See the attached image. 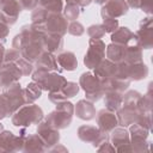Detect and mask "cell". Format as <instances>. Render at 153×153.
I'll return each mask as SVG.
<instances>
[{
    "label": "cell",
    "instance_id": "cell-1",
    "mask_svg": "<svg viewBox=\"0 0 153 153\" xmlns=\"http://www.w3.org/2000/svg\"><path fill=\"white\" fill-rule=\"evenodd\" d=\"M25 104L23 90L18 82L6 87V91L0 94V120L13 115L20 106Z\"/></svg>",
    "mask_w": 153,
    "mask_h": 153
},
{
    "label": "cell",
    "instance_id": "cell-2",
    "mask_svg": "<svg viewBox=\"0 0 153 153\" xmlns=\"http://www.w3.org/2000/svg\"><path fill=\"white\" fill-rule=\"evenodd\" d=\"M73 114H74V105L71 102L63 100L56 103V109L47 116L45 122L57 130L63 129L71 124Z\"/></svg>",
    "mask_w": 153,
    "mask_h": 153
},
{
    "label": "cell",
    "instance_id": "cell-3",
    "mask_svg": "<svg viewBox=\"0 0 153 153\" xmlns=\"http://www.w3.org/2000/svg\"><path fill=\"white\" fill-rule=\"evenodd\" d=\"M32 81L37 82L42 90L49 92H56L61 90L63 85L67 82V80L61 74L43 68H37L32 73Z\"/></svg>",
    "mask_w": 153,
    "mask_h": 153
},
{
    "label": "cell",
    "instance_id": "cell-4",
    "mask_svg": "<svg viewBox=\"0 0 153 153\" xmlns=\"http://www.w3.org/2000/svg\"><path fill=\"white\" fill-rule=\"evenodd\" d=\"M43 118L42 109L36 104H29L20 106L12 116V124L16 127H30L31 124H38Z\"/></svg>",
    "mask_w": 153,
    "mask_h": 153
},
{
    "label": "cell",
    "instance_id": "cell-5",
    "mask_svg": "<svg viewBox=\"0 0 153 153\" xmlns=\"http://www.w3.org/2000/svg\"><path fill=\"white\" fill-rule=\"evenodd\" d=\"M79 85L85 91L86 99H88L91 102H97L98 99H100L102 96H104L105 91H104L102 80L98 76H96L94 74H92L91 72L81 74Z\"/></svg>",
    "mask_w": 153,
    "mask_h": 153
},
{
    "label": "cell",
    "instance_id": "cell-6",
    "mask_svg": "<svg viewBox=\"0 0 153 153\" xmlns=\"http://www.w3.org/2000/svg\"><path fill=\"white\" fill-rule=\"evenodd\" d=\"M67 22L68 20L63 16H61L60 12H49L48 11L43 25L36 30L44 32V33H55V35L63 36L67 32V27H68Z\"/></svg>",
    "mask_w": 153,
    "mask_h": 153
},
{
    "label": "cell",
    "instance_id": "cell-7",
    "mask_svg": "<svg viewBox=\"0 0 153 153\" xmlns=\"http://www.w3.org/2000/svg\"><path fill=\"white\" fill-rule=\"evenodd\" d=\"M105 56V43L102 39L91 38L88 42V49L84 57V63L87 68H96Z\"/></svg>",
    "mask_w": 153,
    "mask_h": 153
},
{
    "label": "cell",
    "instance_id": "cell-8",
    "mask_svg": "<svg viewBox=\"0 0 153 153\" xmlns=\"http://www.w3.org/2000/svg\"><path fill=\"white\" fill-rule=\"evenodd\" d=\"M23 76V72L19 68L17 61L2 63L0 67V87H8L17 82Z\"/></svg>",
    "mask_w": 153,
    "mask_h": 153
},
{
    "label": "cell",
    "instance_id": "cell-9",
    "mask_svg": "<svg viewBox=\"0 0 153 153\" xmlns=\"http://www.w3.org/2000/svg\"><path fill=\"white\" fill-rule=\"evenodd\" d=\"M78 136L85 142H91L94 147L106 140V134L94 126H81L78 129Z\"/></svg>",
    "mask_w": 153,
    "mask_h": 153
},
{
    "label": "cell",
    "instance_id": "cell-10",
    "mask_svg": "<svg viewBox=\"0 0 153 153\" xmlns=\"http://www.w3.org/2000/svg\"><path fill=\"white\" fill-rule=\"evenodd\" d=\"M139 44L142 49H151L153 45V27L152 18L147 17L140 22V29L135 32Z\"/></svg>",
    "mask_w": 153,
    "mask_h": 153
},
{
    "label": "cell",
    "instance_id": "cell-11",
    "mask_svg": "<svg viewBox=\"0 0 153 153\" xmlns=\"http://www.w3.org/2000/svg\"><path fill=\"white\" fill-rule=\"evenodd\" d=\"M25 135L16 136L12 131L2 130L0 133V152L1 151H22L24 146Z\"/></svg>",
    "mask_w": 153,
    "mask_h": 153
},
{
    "label": "cell",
    "instance_id": "cell-12",
    "mask_svg": "<svg viewBox=\"0 0 153 153\" xmlns=\"http://www.w3.org/2000/svg\"><path fill=\"white\" fill-rule=\"evenodd\" d=\"M128 10H129V6L126 2V0H109L103 5L100 14L102 17L118 18L126 14Z\"/></svg>",
    "mask_w": 153,
    "mask_h": 153
},
{
    "label": "cell",
    "instance_id": "cell-13",
    "mask_svg": "<svg viewBox=\"0 0 153 153\" xmlns=\"http://www.w3.org/2000/svg\"><path fill=\"white\" fill-rule=\"evenodd\" d=\"M22 11V7L18 0H1L0 1V14L2 18L12 25L17 22V18Z\"/></svg>",
    "mask_w": 153,
    "mask_h": 153
},
{
    "label": "cell",
    "instance_id": "cell-14",
    "mask_svg": "<svg viewBox=\"0 0 153 153\" xmlns=\"http://www.w3.org/2000/svg\"><path fill=\"white\" fill-rule=\"evenodd\" d=\"M111 145H114L115 149L118 152L131 151L130 147V136L129 133L124 128H114L110 135Z\"/></svg>",
    "mask_w": 153,
    "mask_h": 153
},
{
    "label": "cell",
    "instance_id": "cell-15",
    "mask_svg": "<svg viewBox=\"0 0 153 153\" xmlns=\"http://www.w3.org/2000/svg\"><path fill=\"white\" fill-rule=\"evenodd\" d=\"M97 123H98V128L103 133L108 134L114 128H116L118 121H117V116L115 115V111H111L109 109H102L97 115Z\"/></svg>",
    "mask_w": 153,
    "mask_h": 153
},
{
    "label": "cell",
    "instance_id": "cell-16",
    "mask_svg": "<svg viewBox=\"0 0 153 153\" xmlns=\"http://www.w3.org/2000/svg\"><path fill=\"white\" fill-rule=\"evenodd\" d=\"M37 133H38V135L42 137V140L44 141V145H45V148H47V149H48L50 146L57 145V142H59V140H60L59 130L55 129V128H53L51 126H49L45 121L38 123Z\"/></svg>",
    "mask_w": 153,
    "mask_h": 153
},
{
    "label": "cell",
    "instance_id": "cell-17",
    "mask_svg": "<svg viewBox=\"0 0 153 153\" xmlns=\"http://www.w3.org/2000/svg\"><path fill=\"white\" fill-rule=\"evenodd\" d=\"M79 92V85L73 81H67L63 87L56 92H49V99L53 103H60L67 100V98L74 97Z\"/></svg>",
    "mask_w": 153,
    "mask_h": 153
},
{
    "label": "cell",
    "instance_id": "cell-18",
    "mask_svg": "<svg viewBox=\"0 0 153 153\" xmlns=\"http://www.w3.org/2000/svg\"><path fill=\"white\" fill-rule=\"evenodd\" d=\"M74 112L79 118L85 121H90L96 117V109L93 106V102L88 99L79 100L74 108Z\"/></svg>",
    "mask_w": 153,
    "mask_h": 153
},
{
    "label": "cell",
    "instance_id": "cell-19",
    "mask_svg": "<svg viewBox=\"0 0 153 153\" xmlns=\"http://www.w3.org/2000/svg\"><path fill=\"white\" fill-rule=\"evenodd\" d=\"M93 69H94V75L98 76L99 79L112 78L117 74V63L110 61L109 59H103L102 62Z\"/></svg>",
    "mask_w": 153,
    "mask_h": 153
},
{
    "label": "cell",
    "instance_id": "cell-20",
    "mask_svg": "<svg viewBox=\"0 0 153 153\" xmlns=\"http://www.w3.org/2000/svg\"><path fill=\"white\" fill-rule=\"evenodd\" d=\"M135 37V33L130 31L127 26L117 27L114 32H111V42L117 43V44H123L127 45L131 42V39Z\"/></svg>",
    "mask_w": 153,
    "mask_h": 153
},
{
    "label": "cell",
    "instance_id": "cell-21",
    "mask_svg": "<svg viewBox=\"0 0 153 153\" xmlns=\"http://www.w3.org/2000/svg\"><path fill=\"white\" fill-rule=\"evenodd\" d=\"M106 57L115 62V63H121L124 62V56H126V45L123 44H117V43H111L106 48Z\"/></svg>",
    "mask_w": 153,
    "mask_h": 153
},
{
    "label": "cell",
    "instance_id": "cell-22",
    "mask_svg": "<svg viewBox=\"0 0 153 153\" xmlns=\"http://www.w3.org/2000/svg\"><path fill=\"white\" fill-rule=\"evenodd\" d=\"M36 65H37V68H43L47 71H56L59 66L54 54L47 50L42 51L39 57L36 60Z\"/></svg>",
    "mask_w": 153,
    "mask_h": 153
},
{
    "label": "cell",
    "instance_id": "cell-23",
    "mask_svg": "<svg viewBox=\"0 0 153 153\" xmlns=\"http://www.w3.org/2000/svg\"><path fill=\"white\" fill-rule=\"evenodd\" d=\"M45 149L47 148H45L44 141L42 140V137L39 135L25 136L23 151H25V152H41V151H45Z\"/></svg>",
    "mask_w": 153,
    "mask_h": 153
},
{
    "label": "cell",
    "instance_id": "cell-24",
    "mask_svg": "<svg viewBox=\"0 0 153 153\" xmlns=\"http://www.w3.org/2000/svg\"><path fill=\"white\" fill-rule=\"evenodd\" d=\"M56 61H57V65L66 71H74L78 67L76 57L72 51H65L59 54L56 57Z\"/></svg>",
    "mask_w": 153,
    "mask_h": 153
},
{
    "label": "cell",
    "instance_id": "cell-25",
    "mask_svg": "<svg viewBox=\"0 0 153 153\" xmlns=\"http://www.w3.org/2000/svg\"><path fill=\"white\" fill-rule=\"evenodd\" d=\"M44 49L50 53H56L60 51L63 47V38L60 35L55 33H47L44 37Z\"/></svg>",
    "mask_w": 153,
    "mask_h": 153
},
{
    "label": "cell",
    "instance_id": "cell-26",
    "mask_svg": "<svg viewBox=\"0 0 153 153\" xmlns=\"http://www.w3.org/2000/svg\"><path fill=\"white\" fill-rule=\"evenodd\" d=\"M122 93L115 91H108L104 93V104L106 109L111 111H117L122 105Z\"/></svg>",
    "mask_w": 153,
    "mask_h": 153
},
{
    "label": "cell",
    "instance_id": "cell-27",
    "mask_svg": "<svg viewBox=\"0 0 153 153\" xmlns=\"http://www.w3.org/2000/svg\"><path fill=\"white\" fill-rule=\"evenodd\" d=\"M42 88L41 86L32 81L30 82L24 90H23V93H24V98H25V104H31L33 103L36 99H38L41 96H42Z\"/></svg>",
    "mask_w": 153,
    "mask_h": 153
},
{
    "label": "cell",
    "instance_id": "cell-28",
    "mask_svg": "<svg viewBox=\"0 0 153 153\" xmlns=\"http://www.w3.org/2000/svg\"><path fill=\"white\" fill-rule=\"evenodd\" d=\"M38 4L49 12H61L63 8L62 0H38Z\"/></svg>",
    "mask_w": 153,
    "mask_h": 153
},
{
    "label": "cell",
    "instance_id": "cell-29",
    "mask_svg": "<svg viewBox=\"0 0 153 153\" xmlns=\"http://www.w3.org/2000/svg\"><path fill=\"white\" fill-rule=\"evenodd\" d=\"M79 5L76 4H72V2H68L67 6L65 7V18L67 20H75L78 17H79V13H80V10H79Z\"/></svg>",
    "mask_w": 153,
    "mask_h": 153
},
{
    "label": "cell",
    "instance_id": "cell-30",
    "mask_svg": "<svg viewBox=\"0 0 153 153\" xmlns=\"http://www.w3.org/2000/svg\"><path fill=\"white\" fill-rule=\"evenodd\" d=\"M87 35L90 36V38L93 39H100L104 35H105V30L103 27V25L100 24H94L87 27Z\"/></svg>",
    "mask_w": 153,
    "mask_h": 153
},
{
    "label": "cell",
    "instance_id": "cell-31",
    "mask_svg": "<svg viewBox=\"0 0 153 153\" xmlns=\"http://www.w3.org/2000/svg\"><path fill=\"white\" fill-rule=\"evenodd\" d=\"M103 27L105 32H114L118 27V20L116 18H110V17H103Z\"/></svg>",
    "mask_w": 153,
    "mask_h": 153
},
{
    "label": "cell",
    "instance_id": "cell-32",
    "mask_svg": "<svg viewBox=\"0 0 153 153\" xmlns=\"http://www.w3.org/2000/svg\"><path fill=\"white\" fill-rule=\"evenodd\" d=\"M67 32L71 33V35H73V36H81V35L85 32V29H84V26H82L79 22L73 20V22L68 25Z\"/></svg>",
    "mask_w": 153,
    "mask_h": 153
},
{
    "label": "cell",
    "instance_id": "cell-33",
    "mask_svg": "<svg viewBox=\"0 0 153 153\" xmlns=\"http://www.w3.org/2000/svg\"><path fill=\"white\" fill-rule=\"evenodd\" d=\"M10 32V25L8 23L2 18V16L0 14V39L1 41H5L7 35Z\"/></svg>",
    "mask_w": 153,
    "mask_h": 153
},
{
    "label": "cell",
    "instance_id": "cell-34",
    "mask_svg": "<svg viewBox=\"0 0 153 153\" xmlns=\"http://www.w3.org/2000/svg\"><path fill=\"white\" fill-rule=\"evenodd\" d=\"M18 2L24 10H33L38 5V0H18Z\"/></svg>",
    "mask_w": 153,
    "mask_h": 153
},
{
    "label": "cell",
    "instance_id": "cell-35",
    "mask_svg": "<svg viewBox=\"0 0 153 153\" xmlns=\"http://www.w3.org/2000/svg\"><path fill=\"white\" fill-rule=\"evenodd\" d=\"M141 10L145 11L146 13H151L152 12V0H142Z\"/></svg>",
    "mask_w": 153,
    "mask_h": 153
},
{
    "label": "cell",
    "instance_id": "cell-36",
    "mask_svg": "<svg viewBox=\"0 0 153 153\" xmlns=\"http://www.w3.org/2000/svg\"><path fill=\"white\" fill-rule=\"evenodd\" d=\"M126 2L128 4L129 7H133V8H141V5H142V0H126Z\"/></svg>",
    "mask_w": 153,
    "mask_h": 153
},
{
    "label": "cell",
    "instance_id": "cell-37",
    "mask_svg": "<svg viewBox=\"0 0 153 153\" xmlns=\"http://www.w3.org/2000/svg\"><path fill=\"white\" fill-rule=\"evenodd\" d=\"M66 1H67V4H68V2H72V4L79 5V6H81V7H85V6H88L92 0H66Z\"/></svg>",
    "mask_w": 153,
    "mask_h": 153
},
{
    "label": "cell",
    "instance_id": "cell-38",
    "mask_svg": "<svg viewBox=\"0 0 153 153\" xmlns=\"http://www.w3.org/2000/svg\"><path fill=\"white\" fill-rule=\"evenodd\" d=\"M4 55H5V48L2 44H0V67L4 63Z\"/></svg>",
    "mask_w": 153,
    "mask_h": 153
},
{
    "label": "cell",
    "instance_id": "cell-39",
    "mask_svg": "<svg viewBox=\"0 0 153 153\" xmlns=\"http://www.w3.org/2000/svg\"><path fill=\"white\" fill-rule=\"evenodd\" d=\"M96 4H99V5H104L106 1H109V0H93Z\"/></svg>",
    "mask_w": 153,
    "mask_h": 153
},
{
    "label": "cell",
    "instance_id": "cell-40",
    "mask_svg": "<svg viewBox=\"0 0 153 153\" xmlns=\"http://www.w3.org/2000/svg\"><path fill=\"white\" fill-rule=\"evenodd\" d=\"M2 130H4V126H2V124H1V123H0V133H1V131H2Z\"/></svg>",
    "mask_w": 153,
    "mask_h": 153
}]
</instances>
